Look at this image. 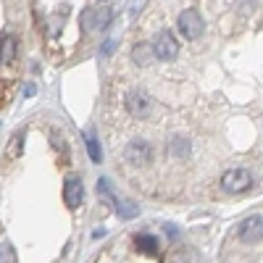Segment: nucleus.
<instances>
[{
    "label": "nucleus",
    "mask_w": 263,
    "mask_h": 263,
    "mask_svg": "<svg viewBox=\"0 0 263 263\" xmlns=\"http://www.w3.org/2000/svg\"><path fill=\"white\" fill-rule=\"evenodd\" d=\"M108 21H111V11L108 8H84L82 16H79V27H82L84 34H90V32L108 27Z\"/></svg>",
    "instance_id": "7ed1b4c3"
},
{
    "label": "nucleus",
    "mask_w": 263,
    "mask_h": 263,
    "mask_svg": "<svg viewBox=\"0 0 263 263\" xmlns=\"http://www.w3.org/2000/svg\"><path fill=\"white\" fill-rule=\"evenodd\" d=\"M124 161L129 166H147L153 161V147L150 142L145 140H132L126 147H124Z\"/></svg>",
    "instance_id": "20e7f679"
},
{
    "label": "nucleus",
    "mask_w": 263,
    "mask_h": 263,
    "mask_svg": "<svg viewBox=\"0 0 263 263\" xmlns=\"http://www.w3.org/2000/svg\"><path fill=\"white\" fill-rule=\"evenodd\" d=\"M0 263H16V250H13L11 242L0 245Z\"/></svg>",
    "instance_id": "4468645a"
},
{
    "label": "nucleus",
    "mask_w": 263,
    "mask_h": 263,
    "mask_svg": "<svg viewBox=\"0 0 263 263\" xmlns=\"http://www.w3.org/2000/svg\"><path fill=\"white\" fill-rule=\"evenodd\" d=\"M179 32L184 40H200L203 32H205V21L203 16L197 13L195 8H187L179 13Z\"/></svg>",
    "instance_id": "f257e3e1"
},
{
    "label": "nucleus",
    "mask_w": 263,
    "mask_h": 263,
    "mask_svg": "<svg viewBox=\"0 0 263 263\" xmlns=\"http://www.w3.org/2000/svg\"><path fill=\"white\" fill-rule=\"evenodd\" d=\"M153 53H156V58H163V61H174L179 55V45H177V40H174V34L168 29L158 32L156 42H153Z\"/></svg>",
    "instance_id": "39448f33"
},
{
    "label": "nucleus",
    "mask_w": 263,
    "mask_h": 263,
    "mask_svg": "<svg viewBox=\"0 0 263 263\" xmlns=\"http://www.w3.org/2000/svg\"><path fill=\"white\" fill-rule=\"evenodd\" d=\"M126 111L135 116V119H145V116L150 114V98H147L145 92H140V90L129 92V98H126Z\"/></svg>",
    "instance_id": "6e6552de"
},
{
    "label": "nucleus",
    "mask_w": 263,
    "mask_h": 263,
    "mask_svg": "<svg viewBox=\"0 0 263 263\" xmlns=\"http://www.w3.org/2000/svg\"><path fill=\"white\" fill-rule=\"evenodd\" d=\"M84 142H87V153H90L92 163H100V161H103V150H100V142H98V137H95V132H87Z\"/></svg>",
    "instance_id": "ddd939ff"
},
{
    "label": "nucleus",
    "mask_w": 263,
    "mask_h": 263,
    "mask_svg": "<svg viewBox=\"0 0 263 263\" xmlns=\"http://www.w3.org/2000/svg\"><path fill=\"white\" fill-rule=\"evenodd\" d=\"M250 184H253V177L245 168H229V171H224V177H221V190L229 192V195L245 192V190H250Z\"/></svg>",
    "instance_id": "f03ea898"
},
{
    "label": "nucleus",
    "mask_w": 263,
    "mask_h": 263,
    "mask_svg": "<svg viewBox=\"0 0 263 263\" xmlns=\"http://www.w3.org/2000/svg\"><path fill=\"white\" fill-rule=\"evenodd\" d=\"M98 192H100V195H105L108 200H114V203H116V195H114L111 182H108V179H100V182H98Z\"/></svg>",
    "instance_id": "dca6fc26"
},
{
    "label": "nucleus",
    "mask_w": 263,
    "mask_h": 263,
    "mask_svg": "<svg viewBox=\"0 0 263 263\" xmlns=\"http://www.w3.org/2000/svg\"><path fill=\"white\" fill-rule=\"evenodd\" d=\"M116 211H119V216H121V218H135V216H137V205H135V203H129V200L119 203V208H116Z\"/></svg>",
    "instance_id": "2eb2a0df"
},
{
    "label": "nucleus",
    "mask_w": 263,
    "mask_h": 263,
    "mask_svg": "<svg viewBox=\"0 0 263 263\" xmlns=\"http://www.w3.org/2000/svg\"><path fill=\"white\" fill-rule=\"evenodd\" d=\"M168 153H171V158H177V161H184L190 156V142L184 137H171L168 142Z\"/></svg>",
    "instance_id": "9b49d317"
},
{
    "label": "nucleus",
    "mask_w": 263,
    "mask_h": 263,
    "mask_svg": "<svg viewBox=\"0 0 263 263\" xmlns=\"http://www.w3.org/2000/svg\"><path fill=\"white\" fill-rule=\"evenodd\" d=\"M239 239L242 242H248V245H255V242H260L263 239V216H248L245 221H242V227H239Z\"/></svg>",
    "instance_id": "423d86ee"
},
{
    "label": "nucleus",
    "mask_w": 263,
    "mask_h": 263,
    "mask_svg": "<svg viewBox=\"0 0 263 263\" xmlns=\"http://www.w3.org/2000/svg\"><path fill=\"white\" fill-rule=\"evenodd\" d=\"M153 58H156V53H153V45H147V42H140V45L132 48V61L137 66H150Z\"/></svg>",
    "instance_id": "1a4fd4ad"
},
{
    "label": "nucleus",
    "mask_w": 263,
    "mask_h": 263,
    "mask_svg": "<svg viewBox=\"0 0 263 263\" xmlns=\"http://www.w3.org/2000/svg\"><path fill=\"white\" fill-rule=\"evenodd\" d=\"M135 245L145 253V255H156L161 242H158V237H153V234H137L135 237Z\"/></svg>",
    "instance_id": "9d476101"
},
{
    "label": "nucleus",
    "mask_w": 263,
    "mask_h": 263,
    "mask_svg": "<svg viewBox=\"0 0 263 263\" xmlns=\"http://www.w3.org/2000/svg\"><path fill=\"white\" fill-rule=\"evenodd\" d=\"M142 3H145V0H132V8H129L132 16H137V13H140V6H142Z\"/></svg>",
    "instance_id": "a211bd4d"
},
{
    "label": "nucleus",
    "mask_w": 263,
    "mask_h": 263,
    "mask_svg": "<svg viewBox=\"0 0 263 263\" xmlns=\"http://www.w3.org/2000/svg\"><path fill=\"white\" fill-rule=\"evenodd\" d=\"M82 197H84V187L79 177H69L63 184V203L69 208H79L82 205Z\"/></svg>",
    "instance_id": "0eeeda50"
},
{
    "label": "nucleus",
    "mask_w": 263,
    "mask_h": 263,
    "mask_svg": "<svg viewBox=\"0 0 263 263\" xmlns=\"http://www.w3.org/2000/svg\"><path fill=\"white\" fill-rule=\"evenodd\" d=\"M16 58V37H0V61L11 63Z\"/></svg>",
    "instance_id": "f8f14e48"
},
{
    "label": "nucleus",
    "mask_w": 263,
    "mask_h": 263,
    "mask_svg": "<svg viewBox=\"0 0 263 263\" xmlns=\"http://www.w3.org/2000/svg\"><path fill=\"white\" fill-rule=\"evenodd\" d=\"M21 142H24V135L18 132V135H13V140H11V147H8V156H11V158L21 153Z\"/></svg>",
    "instance_id": "f3484780"
}]
</instances>
